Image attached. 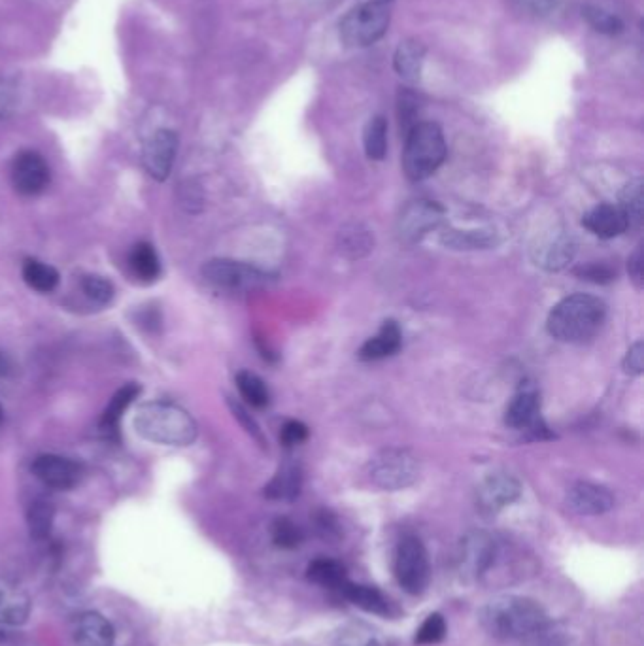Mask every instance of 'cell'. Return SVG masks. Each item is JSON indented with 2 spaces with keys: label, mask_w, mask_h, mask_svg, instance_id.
I'll return each instance as SVG.
<instances>
[{
  "label": "cell",
  "mask_w": 644,
  "mask_h": 646,
  "mask_svg": "<svg viewBox=\"0 0 644 646\" xmlns=\"http://www.w3.org/2000/svg\"><path fill=\"white\" fill-rule=\"evenodd\" d=\"M12 110H14V99L6 91H0V121L8 118Z\"/></svg>",
  "instance_id": "obj_47"
},
{
  "label": "cell",
  "mask_w": 644,
  "mask_h": 646,
  "mask_svg": "<svg viewBox=\"0 0 644 646\" xmlns=\"http://www.w3.org/2000/svg\"><path fill=\"white\" fill-rule=\"evenodd\" d=\"M520 492H522V486L514 476L497 473V475L488 476L480 486L478 505L484 512L495 514L510 503H514L520 497Z\"/></svg>",
  "instance_id": "obj_13"
},
{
  "label": "cell",
  "mask_w": 644,
  "mask_h": 646,
  "mask_svg": "<svg viewBox=\"0 0 644 646\" xmlns=\"http://www.w3.org/2000/svg\"><path fill=\"white\" fill-rule=\"evenodd\" d=\"M395 577L408 594H422L429 582V558L418 537L408 535L395 550Z\"/></svg>",
  "instance_id": "obj_8"
},
{
  "label": "cell",
  "mask_w": 644,
  "mask_h": 646,
  "mask_svg": "<svg viewBox=\"0 0 644 646\" xmlns=\"http://www.w3.org/2000/svg\"><path fill=\"white\" fill-rule=\"evenodd\" d=\"M482 624L499 639H529L544 633L548 616L533 599L509 595L495 599L482 611Z\"/></svg>",
  "instance_id": "obj_1"
},
{
  "label": "cell",
  "mask_w": 644,
  "mask_h": 646,
  "mask_svg": "<svg viewBox=\"0 0 644 646\" xmlns=\"http://www.w3.org/2000/svg\"><path fill=\"white\" fill-rule=\"evenodd\" d=\"M446 635V622L441 614H429L425 618L424 624L418 629L416 633V643L418 645H437L441 643Z\"/></svg>",
  "instance_id": "obj_39"
},
{
  "label": "cell",
  "mask_w": 644,
  "mask_h": 646,
  "mask_svg": "<svg viewBox=\"0 0 644 646\" xmlns=\"http://www.w3.org/2000/svg\"><path fill=\"white\" fill-rule=\"evenodd\" d=\"M582 225L594 233L595 237L609 238L620 237L622 233L628 231V221L624 218L622 210L618 206H612V204H599L592 208L584 220H582Z\"/></svg>",
  "instance_id": "obj_19"
},
{
  "label": "cell",
  "mask_w": 644,
  "mask_h": 646,
  "mask_svg": "<svg viewBox=\"0 0 644 646\" xmlns=\"http://www.w3.org/2000/svg\"><path fill=\"white\" fill-rule=\"evenodd\" d=\"M337 646H390L386 639L367 626H346L337 635Z\"/></svg>",
  "instance_id": "obj_34"
},
{
  "label": "cell",
  "mask_w": 644,
  "mask_h": 646,
  "mask_svg": "<svg viewBox=\"0 0 644 646\" xmlns=\"http://www.w3.org/2000/svg\"><path fill=\"white\" fill-rule=\"evenodd\" d=\"M112 624L97 612H85L76 622V643L80 646H114Z\"/></svg>",
  "instance_id": "obj_21"
},
{
  "label": "cell",
  "mask_w": 644,
  "mask_h": 646,
  "mask_svg": "<svg viewBox=\"0 0 644 646\" xmlns=\"http://www.w3.org/2000/svg\"><path fill=\"white\" fill-rule=\"evenodd\" d=\"M280 439L286 444V446H295V444H301L308 439V427L301 422H295L291 420L288 424H284L282 427V433H280Z\"/></svg>",
  "instance_id": "obj_45"
},
{
  "label": "cell",
  "mask_w": 644,
  "mask_h": 646,
  "mask_svg": "<svg viewBox=\"0 0 644 646\" xmlns=\"http://www.w3.org/2000/svg\"><path fill=\"white\" fill-rule=\"evenodd\" d=\"M567 503L578 514L597 516L614 507V497L603 486H597L592 482H578L567 495Z\"/></svg>",
  "instance_id": "obj_16"
},
{
  "label": "cell",
  "mask_w": 644,
  "mask_h": 646,
  "mask_svg": "<svg viewBox=\"0 0 644 646\" xmlns=\"http://www.w3.org/2000/svg\"><path fill=\"white\" fill-rule=\"evenodd\" d=\"M441 242L452 250H486L495 244V233L484 229H446L441 235Z\"/></svg>",
  "instance_id": "obj_27"
},
{
  "label": "cell",
  "mask_w": 644,
  "mask_h": 646,
  "mask_svg": "<svg viewBox=\"0 0 644 646\" xmlns=\"http://www.w3.org/2000/svg\"><path fill=\"white\" fill-rule=\"evenodd\" d=\"M31 614V599L14 580L0 578V624L21 626Z\"/></svg>",
  "instance_id": "obj_17"
},
{
  "label": "cell",
  "mask_w": 644,
  "mask_h": 646,
  "mask_svg": "<svg viewBox=\"0 0 644 646\" xmlns=\"http://www.w3.org/2000/svg\"><path fill=\"white\" fill-rule=\"evenodd\" d=\"M374 246V237L373 233L359 225V223H354V225H348L340 231L339 235V248L340 252L352 259H359L363 255L369 254L373 250Z\"/></svg>",
  "instance_id": "obj_29"
},
{
  "label": "cell",
  "mask_w": 644,
  "mask_h": 646,
  "mask_svg": "<svg viewBox=\"0 0 644 646\" xmlns=\"http://www.w3.org/2000/svg\"><path fill=\"white\" fill-rule=\"evenodd\" d=\"M82 289H84L85 297L97 306L110 305L116 295L114 284L99 274L85 276L82 280Z\"/></svg>",
  "instance_id": "obj_35"
},
{
  "label": "cell",
  "mask_w": 644,
  "mask_h": 646,
  "mask_svg": "<svg viewBox=\"0 0 644 646\" xmlns=\"http://www.w3.org/2000/svg\"><path fill=\"white\" fill-rule=\"evenodd\" d=\"M539 410H541L539 391L533 384H526L514 395L512 403L507 408L505 424L512 429L533 427L539 422Z\"/></svg>",
  "instance_id": "obj_18"
},
{
  "label": "cell",
  "mask_w": 644,
  "mask_h": 646,
  "mask_svg": "<svg viewBox=\"0 0 644 646\" xmlns=\"http://www.w3.org/2000/svg\"><path fill=\"white\" fill-rule=\"evenodd\" d=\"M301 486H303L301 465L295 461H288L278 469V473L269 482V486L265 488V495L271 499L293 501L301 493Z\"/></svg>",
  "instance_id": "obj_23"
},
{
  "label": "cell",
  "mask_w": 644,
  "mask_h": 646,
  "mask_svg": "<svg viewBox=\"0 0 644 646\" xmlns=\"http://www.w3.org/2000/svg\"><path fill=\"white\" fill-rule=\"evenodd\" d=\"M416 112H418V106H416V99L412 93H401L399 97V118H401V127H405V133H408L416 123H414V118H416Z\"/></svg>",
  "instance_id": "obj_43"
},
{
  "label": "cell",
  "mask_w": 644,
  "mask_h": 646,
  "mask_svg": "<svg viewBox=\"0 0 644 646\" xmlns=\"http://www.w3.org/2000/svg\"><path fill=\"white\" fill-rule=\"evenodd\" d=\"M425 63V46L418 38H407L399 44L393 55L395 72L408 82L416 84L422 78Z\"/></svg>",
  "instance_id": "obj_20"
},
{
  "label": "cell",
  "mask_w": 644,
  "mask_h": 646,
  "mask_svg": "<svg viewBox=\"0 0 644 646\" xmlns=\"http://www.w3.org/2000/svg\"><path fill=\"white\" fill-rule=\"evenodd\" d=\"M369 476L382 490H403L418 480L420 461L410 450L388 448L371 459Z\"/></svg>",
  "instance_id": "obj_6"
},
{
  "label": "cell",
  "mask_w": 644,
  "mask_h": 646,
  "mask_svg": "<svg viewBox=\"0 0 644 646\" xmlns=\"http://www.w3.org/2000/svg\"><path fill=\"white\" fill-rule=\"evenodd\" d=\"M643 261V246H639L635 250V254L629 257V274H631V280L635 282L637 288H643L644 284Z\"/></svg>",
  "instance_id": "obj_46"
},
{
  "label": "cell",
  "mask_w": 644,
  "mask_h": 646,
  "mask_svg": "<svg viewBox=\"0 0 644 646\" xmlns=\"http://www.w3.org/2000/svg\"><path fill=\"white\" fill-rule=\"evenodd\" d=\"M605 316L607 305L599 297L575 293L552 308L546 327L554 339L578 344L599 333Z\"/></svg>",
  "instance_id": "obj_3"
},
{
  "label": "cell",
  "mask_w": 644,
  "mask_h": 646,
  "mask_svg": "<svg viewBox=\"0 0 644 646\" xmlns=\"http://www.w3.org/2000/svg\"><path fill=\"white\" fill-rule=\"evenodd\" d=\"M129 267L144 284H152L161 276V261L150 242H138L129 254Z\"/></svg>",
  "instance_id": "obj_24"
},
{
  "label": "cell",
  "mask_w": 644,
  "mask_h": 646,
  "mask_svg": "<svg viewBox=\"0 0 644 646\" xmlns=\"http://www.w3.org/2000/svg\"><path fill=\"white\" fill-rule=\"evenodd\" d=\"M442 220H444V208L441 204L418 199L403 208L397 220V233L403 242L414 244V242H420L427 233L439 229Z\"/></svg>",
  "instance_id": "obj_9"
},
{
  "label": "cell",
  "mask_w": 644,
  "mask_h": 646,
  "mask_svg": "<svg viewBox=\"0 0 644 646\" xmlns=\"http://www.w3.org/2000/svg\"><path fill=\"white\" fill-rule=\"evenodd\" d=\"M624 371L633 376H639L644 371V342L637 340L628 350V354L624 357Z\"/></svg>",
  "instance_id": "obj_42"
},
{
  "label": "cell",
  "mask_w": 644,
  "mask_h": 646,
  "mask_svg": "<svg viewBox=\"0 0 644 646\" xmlns=\"http://www.w3.org/2000/svg\"><path fill=\"white\" fill-rule=\"evenodd\" d=\"M306 577L323 588H331V590H340L348 582L344 565L335 560L312 561L308 565Z\"/></svg>",
  "instance_id": "obj_31"
},
{
  "label": "cell",
  "mask_w": 644,
  "mask_h": 646,
  "mask_svg": "<svg viewBox=\"0 0 644 646\" xmlns=\"http://www.w3.org/2000/svg\"><path fill=\"white\" fill-rule=\"evenodd\" d=\"M363 146L369 159L382 161L388 152V121L382 116L369 119L363 131Z\"/></svg>",
  "instance_id": "obj_32"
},
{
  "label": "cell",
  "mask_w": 644,
  "mask_h": 646,
  "mask_svg": "<svg viewBox=\"0 0 644 646\" xmlns=\"http://www.w3.org/2000/svg\"><path fill=\"white\" fill-rule=\"evenodd\" d=\"M582 16L586 17V21L594 27L597 33L601 34H620L624 31V23L618 16H614L611 12L597 8V6H584L582 8Z\"/></svg>",
  "instance_id": "obj_36"
},
{
  "label": "cell",
  "mask_w": 644,
  "mask_h": 646,
  "mask_svg": "<svg viewBox=\"0 0 644 646\" xmlns=\"http://www.w3.org/2000/svg\"><path fill=\"white\" fill-rule=\"evenodd\" d=\"M138 395H140V386L136 384H127L114 393L108 407L102 412L101 429L104 433H118L119 420L123 418L127 408L133 405Z\"/></svg>",
  "instance_id": "obj_25"
},
{
  "label": "cell",
  "mask_w": 644,
  "mask_h": 646,
  "mask_svg": "<svg viewBox=\"0 0 644 646\" xmlns=\"http://www.w3.org/2000/svg\"><path fill=\"white\" fill-rule=\"evenodd\" d=\"M206 282L221 289L246 291L267 286L271 276L254 265L235 261V259H210L203 267Z\"/></svg>",
  "instance_id": "obj_7"
},
{
  "label": "cell",
  "mask_w": 644,
  "mask_h": 646,
  "mask_svg": "<svg viewBox=\"0 0 644 646\" xmlns=\"http://www.w3.org/2000/svg\"><path fill=\"white\" fill-rule=\"evenodd\" d=\"M178 153V135L170 129L155 131L144 144L142 163L144 169L157 182H165L172 172Z\"/></svg>",
  "instance_id": "obj_11"
},
{
  "label": "cell",
  "mask_w": 644,
  "mask_h": 646,
  "mask_svg": "<svg viewBox=\"0 0 644 646\" xmlns=\"http://www.w3.org/2000/svg\"><path fill=\"white\" fill-rule=\"evenodd\" d=\"M340 592L348 601H352L356 607L363 609V611L373 612V614H388V611H390L388 599L373 586L354 584V582L348 580L340 588Z\"/></svg>",
  "instance_id": "obj_26"
},
{
  "label": "cell",
  "mask_w": 644,
  "mask_h": 646,
  "mask_svg": "<svg viewBox=\"0 0 644 646\" xmlns=\"http://www.w3.org/2000/svg\"><path fill=\"white\" fill-rule=\"evenodd\" d=\"M33 475L53 490H72L82 480V467L57 454H42L31 465Z\"/></svg>",
  "instance_id": "obj_12"
},
{
  "label": "cell",
  "mask_w": 644,
  "mask_h": 646,
  "mask_svg": "<svg viewBox=\"0 0 644 646\" xmlns=\"http://www.w3.org/2000/svg\"><path fill=\"white\" fill-rule=\"evenodd\" d=\"M53 524V507L50 501H34L33 507L29 510V527L36 539L48 537Z\"/></svg>",
  "instance_id": "obj_37"
},
{
  "label": "cell",
  "mask_w": 644,
  "mask_h": 646,
  "mask_svg": "<svg viewBox=\"0 0 644 646\" xmlns=\"http://www.w3.org/2000/svg\"><path fill=\"white\" fill-rule=\"evenodd\" d=\"M229 407H231V410H233V414H235V418H237L238 422L242 424V427L254 437L255 441L259 442L261 446H265V437H263V433H261V429H259V425L255 424L254 418L244 410V407L242 405H238V403H235L233 399L229 401Z\"/></svg>",
  "instance_id": "obj_44"
},
{
  "label": "cell",
  "mask_w": 644,
  "mask_h": 646,
  "mask_svg": "<svg viewBox=\"0 0 644 646\" xmlns=\"http://www.w3.org/2000/svg\"><path fill=\"white\" fill-rule=\"evenodd\" d=\"M237 388L248 405L255 408L267 407L271 403V393L267 384L250 371H240L237 374Z\"/></svg>",
  "instance_id": "obj_33"
},
{
  "label": "cell",
  "mask_w": 644,
  "mask_h": 646,
  "mask_svg": "<svg viewBox=\"0 0 644 646\" xmlns=\"http://www.w3.org/2000/svg\"><path fill=\"white\" fill-rule=\"evenodd\" d=\"M4 422V408L0 407V425Z\"/></svg>",
  "instance_id": "obj_49"
},
{
  "label": "cell",
  "mask_w": 644,
  "mask_h": 646,
  "mask_svg": "<svg viewBox=\"0 0 644 646\" xmlns=\"http://www.w3.org/2000/svg\"><path fill=\"white\" fill-rule=\"evenodd\" d=\"M401 344H403L401 329H399L397 323L390 320V322H384L376 337L367 340L361 346L359 357L365 359V361H378V359L397 354L401 350Z\"/></svg>",
  "instance_id": "obj_22"
},
{
  "label": "cell",
  "mask_w": 644,
  "mask_h": 646,
  "mask_svg": "<svg viewBox=\"0 0 644 646\" xmlns=\"http://www.w3.org/2000/svg\"><path fill=\"white\" fill-rule=\"evenodd\" d=\"M390 27V10L384 2L369 0L357 4L340 19V40L348 48H367L376 44Z\"/></svg>",
  "instance_id": "obj_5"
},
{
  "label": "cell",
  "mask_w": 644,
  "mask_h": 646,
  "mask_svg": "<svg viewBox=\"0 0 644 646\" xmlns=\"http://www.w3.org/2000/svg\"><path fill=\"white\" fill-rule=\"evenodd\" d=\"M10 369H12V363H10V359H8V357L4 356V354L0 352V378L8 376Z\"/></svg>",
  "instance_id": "obj_48"
},
{
  "label": "cell",
  "mask_w": 644,
  "mask_h": 646,
  "mask_svg": "<svg viewBox=\"0 0 644 646\" xmlns=\"http://www.w3.org/2000/svg\"><path fill=\"white\" fill-rule=\"evenodd\" d=\"M272 541L280 548H295L303 541V533L288 518H278L272 524Z\"/></svg>",
  "instance_id": "obj_38"
},
{
  "label": "cell",
  "mask_w": 644,
  "mask_h": 646,
  "mask_svg": "<svg viewBox=\"0 0 644 646\" xmlns=\"http://www.w3.org/2000/svg\"><path fill=\"white\" fill-rule=\"evenodd\" d=\"M21 274H23L25 284L38 293L55 291L59 286V280H61L57 269H53L51 265L44 263V261H38V259H25Z\"/></svg>",
  "instance_id": "obj_28"
},
{
  "label": "cell",
  "mask_w": 644,
  "mask_h": 646,
  "mask_svg": "<svg viewBox=\"0 0 644 646\" xmlns=\"http://www.w3.org/2000/svg\"><path fill=\"white\" fill-rule=\"evenodd\" d=\"M495 560V543L484 533H473L461 543L459 569L465 577H480Z\"/></svg>",
  "instance_id": "obj_15"
},
{
  "label": "cell",
  "mask_w": 644,
  "mask_h": 646,
  "mask_svg": "<svg viewBox=\"0 0 644 646\" xmlns=\"http://www.w3.org/2000/svg\"><path fill=\"white\" fill-rule=\"evenodd\" d=\"M10 178L17 193L25 197H34L40 195L50 184V167L40 153L25 150L14 157Z\"/></svg>",
  "instance_id": "obj_10"
},
{
  "label": "cell",
  "mask_w": 644,
  "mask_h": 646,
  "mask_svg": "<svg viewBox=\"0 0 644 646\" xmlns=\"http://www.w3.org/2000/svg\"><path fill=\"white\" fill-rule=\"evenodd\" d=\"M577 274L582 280H590L594 284H607V282H612L616 276V272L612 271L611 267L605 263H590L586 267L577 269Z\"/></svg>",
  "instance_id": "obj_41"
},
{
  "label": "cell",
  "mask_w": 644,
  "mask_h": 646,
  "mask_svg": "<svg viewBox=\"0 0 644 646\" xmlns=\"http://www.w3.org/2000/svg\"><path fill=\"white\" fill-rule=\"evenodd\" d=\"M0 641H4V635H2V631H0Z\"/></svg>",
  "instance_id": "obj_50"
},
{
  "label": "cell",
  "mask_w": 644,
  "mask_h": 646,
  "mask_svg": "<svg viewBox=\"0 0 644 646\" xmlns=\"http://www.w3.org/2000/svg\"><path fill=\"white\" fill-rule=\"evenodd\" d=\"M512 8L526 17H546L552 14L560 0H510Z\"/></svg>",
  "instance_id": "obj_40"
},
{
  "label": "cell",
  "mask_w": 644,
  "mask_h": 646,
  "mask_svg": "<svg viewBox=\"0 0 644 646\" xmlns=\"http://www.w3.org/2000/svg\"><path fill=\"white\" fill-rule=\"evenodd\" d=\"M135 429L146 441L174 448L193 444L199 435V427L193 416L184 408L167 401H153L138 408Z\"/></svg>",
  "instance_id": "obj_2"
},
{
  "label": "cell",
  "mask_w": 644,
  "mask_h": 646,
  "mask_svg": "<svg viewBox=\"0 0 644 646\" xmlns=\"http://www.w3.org/2000/svg\"><path fill=\"white\" fill-rule=\"evenodd\" d=\"M403 152V169L412 182H422L435 174L446 159V140L433 121L416 123L408 131Z\"/></svg>",
  "instance_id": "obj_4"
},
{
  "label": "cell",
  "mask_w": 644,
  "mask_h": 646,
  "mask_svg": "<svg viewBox=\"0 0 644 646\" xmlns=\"http://www.w3.org/2000/svg\"><path fill=\"white\" fill-rule=\"evenodd\" d=\"M575 255H577V242L567 233H558V235L543 238L533 248L535 263L546 271L565 269L575 259Z\"/></svg>",
  "instance_id": "obj_14"
},
{
  "label": "cell",
  "mask_w": 644,
  "mask_h": 646,
  "mask_svg": "<svg viewBox=\"0 0 644 646\" xmlns=\"http://www.w3.org/2000/svg\"><path fill=\"white\" fill-rule=\"evenodd\" d=\"M624 218L628 221V227H641L644 221V184L641 178L626 184L620 193V204Z\"/></svg>",
  "instance_id": "obj_30"
}]
</instances>
